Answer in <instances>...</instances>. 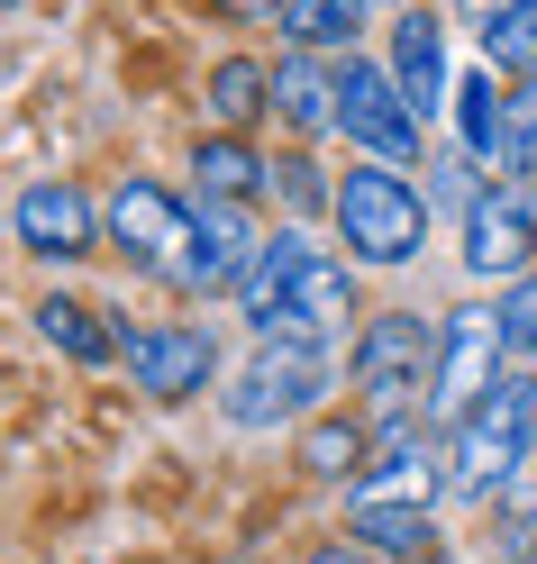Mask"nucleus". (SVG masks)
<instances>
[{
  "label": "nucleus",
  "instance_id": "7ed1b4c3",
  "mask_svg": "<svg viewBox=\"0 0 537 564\" xmlns=\"http://www.w3.org/2000/svg\"><path fill=\"white\" fill-rule=\"evenodd\" d=\"M428 382H438V319L419 310H374L346 337V401L374 419L383 446H410L428 429Z\"/></svg>",
  "mask_w": 537,
  "mask_h": 564
},
{
  "label": "nucleus",
  "instance_id": "5701e85b",
  "mask_svg": "<svg viewBox=\"0 0 537 564\" xmlns=\"http://www.w3.org/2000/svg\"><path fill=\"white\" fill-rule=\"evenodd\" d=\"M483 538L501 564H537V482H511L501 501L483 510Z\"/></svg>",
  "mask_w": 537,
  "mask_h": 564
},
{
  "label": "nucleus",
  "instance_id": "f8f14e48",
  "mask_svg": "<svg viewBox=\"0 0 537 564\" xmlns=\"http://www.w3.org/2000/svg\"><path fill=\"white\" fill-rule=\"evenodd\" d=\"M455 246H464V273H474V282H519L537 264V192L492 173L483 200L455 219Z\"/></svg>",
  "mask_w": 537,
  "mask_h": 564
},
{
  "label": "nucleus",
  "instance_id": "c756f323",
  "mask_svg": "<svg viewBox=\"0 0 537 564\" xmlns=\"http://www.w3.org/2000/svg\"><path fill=\"white\" fill-rule=\"evenodd\" d=\"M383 10H401V0H383Z\"/></svg>",
  "mask_w": 537,
  "mask_h": 564
},
{
  "label": "nucleus",
  "instance_id": "bb28decb",
  "mask_svg": "<svg viewBox=\"0 0 537 564\" xmlns=\"http://www.w3.org/2000/svg\"><path fill=\"white\" fill-rule=\"evenodd\" d=\"M301 564H383V555H365V546H355V538H319Z\"/></svg>",
  "mask_w": 537,
  "mask_h": 564
},
{
  "label": "nucleus",
  "instance_id": "9b49d317",
  "mask_svg": "<svg viewBox=\"0 0 537 564\" xmlns=\"http://www.w3.org/2000/svg\"><path fill=\"white\" fill-rule=\"evenodd\" d=\"M256 246H265V228H256L246 200H201L192 192V237H183V264H173V292L183 301H237Z\"/></svg>",
  "mask_w": 537,
  "mask_h": 564
},
{
  "label": "nucleus",
  "instance_id": "aec40b11",
  "mask_svg": "<svg viewBox=\"0 0 537 564\" xmlns=\"http://www.w3.org/2000/svg\"><path fill=\"white\" fill-rule=\"evenodd\" d=\"M501 110H511V83H501L492 64H464V74H455V100H447V119H455V147L474 155L483 173H501Z\"/></svg>",
  "mask_w": 537,
  "mask_h": 564
},
{
  "label": "nucleus",
  "instance_id": "412c9836",
  "mask_svg": "<svg viewBox=\"0 0 537 564\" xmlns=\"http://www.w3.org/2000/svg\"><path fill=\"white\" fill-rule=\"evenodd\" d=\"M365 19H374V0H282L273 37L310 46V55H355L365 46Z\"/></svg>",
  "mask_w": 537,
  "mask_h": 564
},
{
  "label": "nucleus",
  "instance_id": "f03ea898",
  "mask_svg": "<svg viewBox=\"0 0 537 564\" xmlns=\"http://www.w3.org/2000/svg\"><path fill=\"white\" fill-rule=\"evenodd\" d=\"M537 455V373H501L492 392L438 429V501L492 510L511 482H528Z\"/></svg>",
  "mask_w": 537,
  "mask_h": 564
},
{
  "label": "nucleus",
  "instance_id": "6e6552de",
  "mask_svg": "<svg viewBox=\"0 0 537 564\" xmlns=\"http://www.w3.org/2000/svg\"><path fill=\"white\" fill-rule=\"evenodd\" d=\"M511 373V337H501V310L492 301H455L438 319V382H428V429L464 419L492 382Z\"/></svg>",
  "mask_w": 537,
  "mask_h": 564
},
{
  "label": "nucleus",
  "instance_id": "4be33fe9",
  "mask_svg": "<svg viewBox=\"0 0 537 564\" xmlns=\"http://www.w3.org/2000/svg\"><path fill=\"white\" fill-rule=\"evenodd\" d=\"M265 200L282 209L292 228H310V219H329V200H337V183L319 173V147H282L273 164H265Z\"/></svg>",
  "mask_w": 537,
  "mask_h": 564
},
{
  "label": "nucleus",
  "instance_id": "dca6fc26",
  "mask_svg": "<svg viewBox=\"0 0 537 564\" xmlns=\"http://www.w3.org/2000/svg\"><path fill=\"white\" fill-rule=\"evenodd\" d=\"M383 455V437H374V419L365 410H319V419H301V474L310 482H355Z\"/></svg>",
  "mask_w": 537,
  "mask_h": 564
},
{
  "label": "nucleus",
  "instance_id": "ddd939ff",
  "mask_svg": "<svg viewBox=\"0 0 537 564\" xmlns=\"http://www.w3.org/2000/svg\"><path fill=\"white\" fill-rule=\"evenodd\" d=\"M383 64H391V83H401V100L419 110V128L455 100V64H447V19L428 10V0H401L391 10V37H383Z\"/></svg>",
  "mask_w": 537,
  "mask_h": 564
},
{
  "label": "nucleus",
  "instance_id": "6ab92c4d",
  "mask_svg": "<svg viewBox=\"0 0 537 564\" xmlns=\"http://www.w3.org/2000/svg\"><path fill=\"white\" fill-rule=\"evenodd\" d=\"M201 100H210V128L256 137V119H273V55H219Z\"/></svg>",
  "mask_w": 537,
  "mask_h": 564
},
{
  "label": "nucleus",
  "instance_id": "9d476101",
  "mask_svg": "<svg viewBox=\"0 0 537 564\" xmlns=\"http://www.w3.org/2000/svg\"><path fill=\"white\" fill-rule=\"evenodd\" d=\"M119 365H128V382L155 410H183V401H201L210 382H219V337H210L201 319H147V328L128 319Z\"/></svg>",
  "mask_w": 537,
  "mask_h": 564
},
{
  "label": "nucleus",
  "instance_id": "4468645a",
  "mask_svg": "<svg viewBox=\"0 0 537 564\" xmlns=\"http://www.w3.org/2000/svg\"><path fill=\"white\" fill-rule=\"evenodd\" d=\"M10 228H19L28 256L74 264V256H92V246H100V200H92L83 183H28L19 209H10Z\"/></svg>",
  "mask_w": 537,
  "mask_h": 564
},
{
  "label": "nucleus",
  "instance_id": "f257e3e1",
  "mask_svg": "<svg viewBox=\"0 0 537 564\" xmlns=\"http://www.w3.org/2000/svg\"><path fill=\"white\" fill-rule=\"evenodd\" d=\"M237 319L246 337H273V346H337L355 328V282L310 228L282 219L237 282Z\"/></svg>",
  "mask_w": 537,
  "mask_h": 564
},
{
  "label": "nucleus",
  "instance_id": "39448f33",
  "mask_svg": "<svg viewBox=\"0 0 537 564\" xmlns=\"http://www.w3.org/2000/svg\"><path fill=\"white\" fill-rule=\"evenodd\" d=\"M329 219L346 237V256L355 264H419V246H428V183L401 164H365L355 155L337 173V200H329Z\"/></svg>",
  "mask_w": 537,
  "mask_h": 564
},
{
  "label": "nucleus",
  "instance_id": "2eb2a0df",
  "mask_svg": "<svg viewBox=\"0 0 537 564\" xmlns=\"http://www.w3.org/2000/svg\"><path fill=\"white\" fill-rule=\"evenodd\" d=\"M273 119H282L292 147H329L337 137V55L282 46L273 55Z\"/></svg>",
  "mask_w": 537,
  "mask_h": 564
},
{
  "label": "nucleus",
  "instance_id": "b1692460",
  "mask_svg": "<svg viewBox=\"0 0 537 564\" xmlns=\"http://www.w3.org/2000/svg\"><path fill=\"white\" fill-rule=\"evenodd\" d=\"M511 83V74H501ZM501 183L537 192V83H511V110H501Z\"/></svg>",
  "mask_w": 537,
  "mask_h": 564
},
{
  "label": "nucleus",
  "instance_id": "0eeeda50",
  "mask_svg": "<svg viewBox=\"0 0 537 564\" xmlns=\"http://www.w3.org/2000/svg\"><path fill=\"white\" fill-rule=\"evenodd\" d=\"M337 137L365 164H401V173H419V155H428V128H419V110L401 100V83H391V64L383 55H337Z\"/></svg>",
  "mask_w": 537,
  "mask_h": 564
},
{
  "label": "nucleus",
  "instance_id": "a211bd4d",
  "mask_svg": "<svg viewBox=\"0 0 537 564\" xmlns=\"http://www.w3.org/2000/svg\"><path fill=\"white\" fill-rule=\"evenodd\" d=\"M37 337L55 346V356H74V365H119L128 319H119V310L74 301V292H46V301H37Z\"/></svg>",
  "mask_w": 537,
  "mask_h": 564
},
{
  "label": "nucleus",
  "instance_id": "f3484780",
  "mask_svg": "<svg viewBox=\"0 0 537 564\" xmlns=\"http://www.w3.org/2000/svg\"><path fill=\"white\" fill-rule=\"evenodd\" d=\"M265 147L256 137H237V128H210V137H192V192L201 200H246L256 209L265 200Z\"/></svg>",
  "mask_w": 537,
  "mask_h": 564
},
{
  "label": "nucleus",
  "instance_id": "393cba45",
  "mask_svg": "<svg viewBox=\"0 0 537 564\" xmlns=\"http://www.w3.org/2000/svg\"><path fill=\"white\" fill-rule=\"evenodd\" d=\"M483 64H492V74H537V10H511V19H492L483 28Z\"/></svg>",
  "mask_w": 537,
  "mask_h": 564
},
{
  "label": "nucleus",
  "instance_id": "423d86ee",
  "mask_svg": "<svg viewBox=\"0 0 537 564\" xmlns=\"http://www.w3.org/2000/svg\"><path fill=\"white\" fill-rule=\"evenodd\" d=\"M337 392V346H273L256 337L237 356V373L219 382V419L228 429H301Z\"/></svg>",
  "mask_w": 537,
  "mask_h": 564
},
{
  "label": "nucleus",
  "instance_id": "c85d7f7f",
  "mask_svg": "<svg viewBox=\"0 0 537 564\" xmlns=\"http://www.w3.org/2000/svg\"><path fill=\"white\" fill-rule=\"evenodd\" d=\"M219 19H282V0H210Z\"/></svg>",
  "mask_w": 537,
  "mask_h": 564
},
{
  "label": "nucleus",
  "instance_id": "cd10ccee",
  "mask_svg": "<svg viewBox=\"0 0 537 564\" xmlns=\"http://www.w3.org/2000/svg\"><path fill=\"white\" fill-rule=\"evenodd\" d=\"M455 10L474 19V28H492V19H511V10H537V0H455Z\"/></svg>",
  "mask_w": 537,
  "mask_h": 564
},
{
  "label": "nucleus",
  "instance_id": "1a4fd4ad",
  "mask_svg": "<svg viewBox=\"0 0 537 564\" xmlns=\"http://www.w3.org/2000/svg\"><path fill=\"white\" fill-rule=\"evenodd\" d=\"M100 237H110L137 273L173 282V264H183V237H192V200L173 192V183H155V173H119L110 200H100Z\"/></svg>",
  "mask_w": 537,
  "mask_h": 564
},
{
  "label": "nucleus",
  "instance_id": "20e7f679",
  "mask_svg": "<svg viewBox=\"0 0 537 564\" xmlns=\"http://www.w3.org/2000/svg\"><path fill=\"white\" fill-rule=\"evenodd\" d=\"M337 519H346L337 538H355V546L383 555V564L438 555V455H428L419 437H410V446H383L374 465L346 482Z\"/></svg>",
  "mask_w": 537,
  "mask_h": 564
},
{
  "label": "nucleus",
  "instance_id": "a878e982",
  "mask_svg": "<svg viewBox=\"0 0 537 564\" xmlns=\"http://www.w3.org/2000/svg\"><path fill=\"white\" fill-rule=\"evenodd\" d=\"M492 310H501V337H511V356L537 365V264H528L519 282H501V301H492Z\"/></svg>",
  "mask_w": 537,
  "mask_h": 564
}]
</instances>
